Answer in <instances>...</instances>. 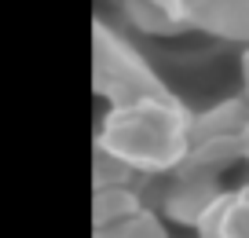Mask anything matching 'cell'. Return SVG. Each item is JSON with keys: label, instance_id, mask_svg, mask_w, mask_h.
<instances>
[{"label": "cell", "instance_id": "cell-2", "mask_svg": "<svg viewBox=\"0 0 249 238\" xmlns=\"http://www.w3.org/2000/svg\"><path fill=\"white\" fill-rule=\"evenodd\" d=\"M213 201H216V187H213L209 180H187V183L169 198V213L176 216V220L198 223L202 213L213 205Z\"/></svg>", "mask_w": 249, "mask_h": 238}, {"label": "cell", "instance_id": "cell-1", "mask_svg": "<svg viewBox=\"0 0 249 238\" xmlns=\"http://www.w3.org/2000/svg\"><path fill=\"white\" fill-rule=\"evenodd\" d=\"M107 146L121 162L140 169H169L187 150L179 121L161 107H136V114H121L107 128Z\"/></svg>", "mask_w": 249, "mask_h": 238}, {"label": "cell", "instance_id": "cell-4", "mask_svg": "<svg viewBox=\"0 0 249 238\" xmlns=\"http://www.w3.org/2000/svg\"><path fill=\"white\" fill-rule=\"evenodd\" d=\"M117 231H121V238H169V231L161 227V220H158L154 213H147V209H140V213H132L128 220H121Z\"/></svg>", "mask_w": 249, "mask_h": 238}, {"label": "cell", "instance_id": "cell-7", "mask_svg": "<svg viewBox=\"0 0 249 238\" xmlns=\"http://www.w3.org/2000/svg\"><path fill=\"white\" fill-rule=\"evenodd\" d=\"M242 73H246V88H249V52H246V59H242Z\"/></svg>", "mask_w": 249, "mask_h": 238}, {"label": "cell", "instance_id": "cell-3", "mask_svg": "<svg viewBox=\"0 0 249 238\" xmlns=\"http://www.w3.org/2000/svg\"><path fill=\"white\" fill-rule=\"evenodd\" d=\"M132 213H140V198L128 187H99L95 191V227H114V223L128 220Z\"/></svg>", "mask_w": 249, "mask_h": 238}, {"label": "cell", "instance_id": "cell-6", "mask_svg": "<svg viewBox=\"0 0 249 238\" xmlns=\"http://www.w3.org/2000/svg\"><path fill=\"white\" fill-rule=\"evenodd\" d=\"M238 139H242V158L249 162V125H246V128L238 132Z\"/></svg>", "mask_w": 249, "mask_h": 238}, {"label": "cell", "instance_id": "cell-5", "mask_svg": "<svg viewBox=\"0 0 249 238\" xmlns=\"http://www.w3.org/2000/svg\"><path fill=\"white\" fill-rule=\"evenodd\" d=\"M95 238H121V231H117V223L114 227H95Z\"/></svg>", "mask_w": 249, "mask_h": 238}, {"label": "cell", "instance_id": "cell-8", "mask_svg": "<svg viewBox=\"0 0 249 238\" xmlns=\"http://www.w3.org/2000/svg\"><path fill=\"white\" fill-rule=\"evenodd\" d=\"M238 194H242V198H249V183H246V187H242V191H238Z\"/></svg>", "mask_w": 249, "mask_h": 238}]
</instances>
